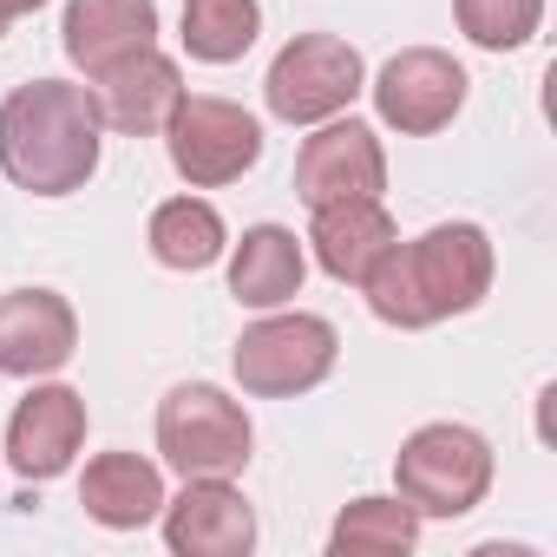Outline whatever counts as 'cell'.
Wrapping results in <instances>:
<instances>
[{"mask_svg": "<svg viewBox=\"0 0 557 557\" xmlns=\"http://www.w3.org/2000/svg\"><path fill=\"white\" fill-rule=\"evenodd\" d=\"M47 0H0V34H8L14 21H27V14H40Z\"/></svg>", "mask_w": 557, "mask_h": 557, "instance_id": "obj_22", "label": "cell"}, {"mask_svg": "<svg viewBox=\"0 0 557 557\" xmlns=\"http://www.w3.org/2000/svg\"><path fill=\"white\" fill-rule=\"evenodd\" d=\"M361 86H368V66L342 34H296L269 60L262 106L283 125H322V119H342L361 99Z\"/></svg>", "mask_w": 557, "mask_h": 557, "instance_id": "obj_6", "label": "cell"}, {"mask_svg": "<svg viewBox=\"0 0 557 557\" xmlns=\"http://www.w3.org/2000/svg\"><path fill=\"white\" fill-rule=\"evenodd\" d=\"M466 106V66L440 47H407L381 66L374 79V112L381 125H394L400 138H433L459 119Z\"/></svg>", "mask_w": 557, "mask_h": 557, "instance_id": "obj_8", "label": "cell"}, {"mask_svg": "<svg viewBox=\"0 0 557 557\" xmlns=\"http://www.w3.org/2000/svg\"><path fill=\"white\" fill-rule=\"evenodd\" d=\"M164 151H171V164L190 190H216V184H236L262 158V125L236 99L184 92L164 119Z\"/></svg>", "mask_w": 557, "mask_h": 557, "instance_id": "obj_7", "label": "cell"}, {"mask_svg": "<svg viewBox=\"0 0 557 557\" xmlns=\"http://www.w3.org/2000/svg\"><path fill=\"white\" fill-rule=\"evenodd\" d=\"M492 289V236L479 223H433L413 243H394L368 269V309L387 329H433L446 315L479 309Z\"/></svg>", "mask_w": 557, "mask_h": 557, "instance_id": "obj_1", "label": "cell"}, {"mask_svg": "<svg viewBox=\"0 0 557 557\" xmlns=\"http://www.w3.org/2000/svg\"><path fill=\"white\" fill-rule=\"evenodd\" d=\"M249 446H256L249 413L223 387L184 381V387L164 394V407H158V453H164L171 472H184V479H236L249 466Z\"/></svg>", "mask_w": 557, "mask_h": 557, "instance_id": "obj_4", "label": "cell"}, {"mask_svg": "<svg viewBox=\"0 0 557 557\" xmlns=\"http://www.w3.org/2000/svg\"><path fill=\"white\" fill-rule=\"evenodd\" d=\"M86 92H92V106H99V125H112V132H125V138H158L164 119H171V106L184 99V73H177L171 53L138 47V53L112 60L106 73H92Z\"/></svg>", "mask_w": 557, "mask_h": 557, "instance_id": "obj_10", "label": "cell"}, {"mask_svg": "<svg viewBox=\"0 0 557 557\" xmlns=\"http://www.w3.org/2000/svg\"><path fill=\"white\" fill-rule=\"evenodd\" d=\"M335 355H342L335 322L296 309V315H262L256 329H243L230 368H236L243 394H256V400H296L335 374Z\"/></svg>", "mask_w": 557, "mask_h": 557, "instance_id": "obj_5", "label": "cell"}, {"mask_svg": "<svg viewBox=\"0 0 557 557\" xmlns=\"http://www.w3.org/2000/svg\"><path fill=\"white\" fill-rule=\"evenodd\" d=\"M79 446H86V400L73 387H60V381H40L8 420V466L27 485L60 479L79 459Z\"/></svg>", "mask_w": 557, "mask_h": 557, "instance_id": "obj_11", "label": "cell"}, {"mask_svg": "<svg viewBox=\"0 0 557 557\" xmlns=\"http://www.w3.org/2000/svg\"><path fill=\"white\" fill-rule=\"evenodd\" d=\"M394 485L420 518H466L492 492V446H485V433H472L459 420H433L400 440Z\"/></svg>", "mask_w": 557, "mask_h": 557, "instance_id": "obj_3", "label": "cell"}, {"mask_svg": "<svg viewBox=\"0 0 557 557\" xmlns=\"http://www.w3.org/2000/svg\"><path fill=\"white\" fill-rule=\"evenodd\" d=\"M145 243H151V256H158L164 269H184V275H190V269H210V262L230 249V230H223L216 203H203V197H171V203L151 210Z\"/></svg>", "mask_w": 557, "mask_h": 557, "instance_id": "obj_18", "label": "cell"}, {"mask_svg": "<svg viewBox=\"0 0 557 557\" xmlns=\"http://www.w3.org/2000/svg\"><path fill=\"white\" fill-rule=\"evenodd\" d=\"M453 14H459V34L485 53H518L537 21H544V0H453Z\"/></svg>", "mask_w": 557, "mask_h": 557, "instance_id": "obj_21", "label": "cell"}, {"mask_svg": "<svg viewBox=\"0 0 557 557\" xmlns=\"http://www.w3.org/2000/svg\"><path fill=\"white\" fill-rule=\"evenodd\" d=\"M99 106L73 79H27L0 99V171L34 197H73L99 171Z\"/></svg>", "mask_w": 557, "mask_h": 557, "instance_id": "obj_2", "label": "cell"}, {"mask_svg": "<svg viewBox=\"0 0 557 557\" xmlns=\"http://www.w3.org/2000/svg\"><path fill=\"white\" fill-rule=\"evenodd\" d=\"M302 275H309V256H302L296 230L256 223V230H243V243L230 256V296L243 309H283L302 296Z\"/></svg>", "mask_w": 557, "mask_h": 557, "instance_id": "obj_16", "label": "cell"}, {"mask_svg": "<svg viewBox=\"0 0 557 557\" xmlns=\"http://www.w3.org/2000/svg\"><path fill=\"white\" fill-rule=\"evenodd\" d=\"M79 348V315L60 289H14L0 296V374L40 381L60 374Z\"/></svg>", "mask_w": 557, "mask_h": 557, "instance_id": "obj_12", "label": "cell"}, {"mask_svg": "<svg viewBox=\"0 0 557 557\" xmlns=\"http://www.w3.org/2000/svg\"><path fill=\"white\" fill-rule=\"evenodd\" d=\"M413 544H420V511L407 498H355L329 531L335 557H407Z\"/></svg>", "mask_w": 557, "mask_h": 557, "instance_id": "obj_19", "label": "cell"}, {"mask_svg": "<svg viewBox=\"0 0 557 557\" xmlns=\"http://www.w3.org/2000/svg\"><path fill=\"white\" fill-rule=\"evenodd\" d=\"M400 243V223L387 216L381 197H348V203H322L309 210V249L335 283H368V269Z\"/></svg>", "mask_w": 557, "mask_h": 557, "instance_id": "obj_14", "label": "cell"}, {"mask_svg": "<svg viewBox=\"0 0 557 557\" xmlns=\"http://www.w3.org/2000/svg\"><path fill=\"white\" fill-rule=\"evenodd\" d=\"M66 60L92 73H106L112 60L158 47V0H66Z\"/></svg>", "mask_w": 557, "mask_h": 557, "instance_id": "obj_15", "label": "cell"}, {"mask_svg": "<svg viewBox=\"0 0 557 557\" xmlns=\"http://www.w3.org/2000/svg\"><path fill=\"white\" fill-rule=\"evenodd\" d=\"M381 190H387V151H381L374 125L322 119L315 138H302V151H296V197L309 210L348 203V197H381Z\"/></svg>", "mask_w": 557, "mask_h": 557, "instance_id": "obj_9", "label": "cell"}, {"mask_svg": "<svg viewBox=\"0 0 557 557\" xmlns=\"http://www.w3.org/2000/svg\"><path fill=\"white\" fill-rule=\"evenodd\" d=\"M79 505L106 531H138L164 511V472L138 453H99L79 479Z\"/></svg>", "mask_w": 557, "mask_h": 557, "instance_id": "obj_17", "label": "cell"}, {"mask_svg": "<svg viewBox=\"0 0 557 557\" xmlns=\"http://www.w3.org/2000/svg\"><path fill=\"white\" fill-rule=\"evenodd\" d=\"M184 34V53L190 60H203V66H230V60H243L249 47H256V34H262V8L256 0H184V21H177Z\"/></svg>", "mask_w": 557, "mask_h": 557, "instance_id": "obj_20", "label": "cell"}, {"mask_svg": "<svg viewBox=\"0 0 557 557\" xmlns=\"http://www.w3.org/2000/svg\"><path fill=\"white\" fill-rule=\"evenodd\" d=\"M164 544L177 557H249L256 511L230 479H184L177 498H164Z\"/></svg>", "mask_w": 557, "mask_h": 557, "instance_id": "obj_13", "label": "cell"}]
</instances>
